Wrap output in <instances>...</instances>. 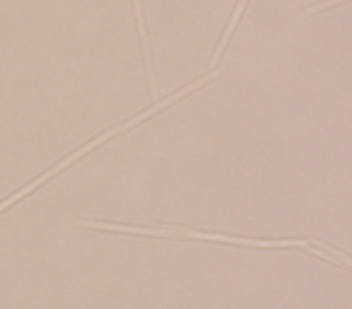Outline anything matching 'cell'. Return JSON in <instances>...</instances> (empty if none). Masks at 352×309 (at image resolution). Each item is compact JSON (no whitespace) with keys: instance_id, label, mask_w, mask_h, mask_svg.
Here are the masks:
<instances>
[{"instance_id":"obj_1","label":"cell","mask_w":352,"mask_h":309,"mask_svg":"<svg viewBox=\"0 0 352 309\" xmlns=\"http://www.w3.org/2000/svg\"><path fill=\"white\" fill-rule=\"evenodd\" d=\"M80 227H92V230L104 232H118V235H142V237H166V239H206V242H222V244H236V246H263V249H304L309 254L321 256L323 261L333 264L331 256L323 251H316L318 246L331 251V246H323L311 239H241V237H227V235H210V232H196L188 227H133V225H111V222H92V220H80Z\"/></svg>"},{"instance_id":"obj_2","label":"cell","mask_w":352,"mask_h":309,"mask_svg":"<svg viewBox=\"0 0 352 309\" xmlns=\"http://www.w3.org/2000/svg\"><path fill=\"white\" fill-rule=\"evenodd\" d=\"M246 3H249V0H239V6H236L234 15H232V20H230V27H227V30H225V34H222V41H220V46H217V49H215V56H212V61H210V68H215V65H217V58H220V56H222V51H225V46L230 44V36H232V32H234L236 22H239L241 12H244Z\"/></svg>"}]
</instances>
